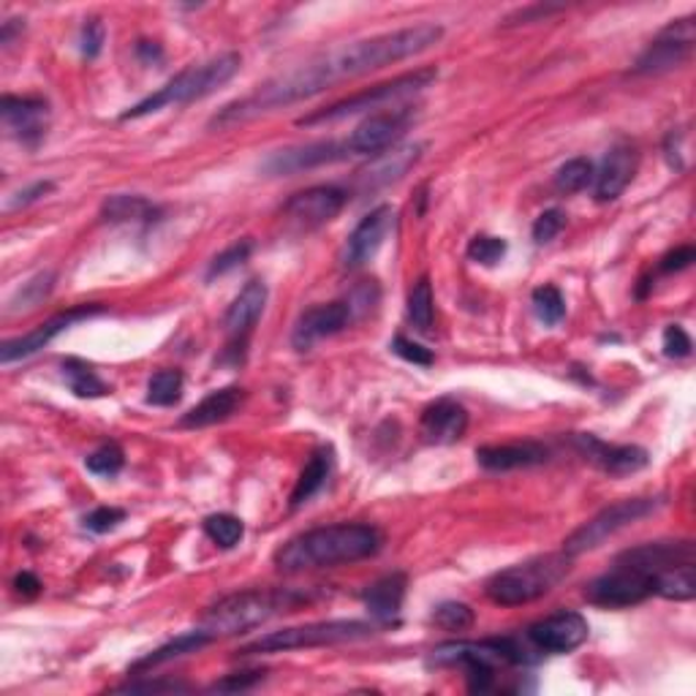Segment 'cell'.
I'll return each instance as SVG.
<instances>
[{
  "instance_id": "1",
  "label": "cell",
  "mask_w": 696,
  "mask_h": 696,
  "mask_svg": "<svg viewBox=\"0 0 696 696\" xmlns=\"http://www.w3.org/2000/svg\"><path fill=\"white\" fill-rule=\"evenodd\" d=\"M441 39H444V28L435 25V22H420V25L400 28V31L379 33V36L344 44L311 61L307 66H300L294 72L281 74V77L259 85L251 96L226 104L210 120V129H229V126L246 123V120L259 118V115L272 112V109L305 101V98L318 96L327 87L346 83V79L362 77V74L379 72V68L392 66V63L422 55V52L438 44Z\"/></svg>"
},
{
  "instance_id": "2",
  "label": "cell",
  "mask_w": 696,
  "mask_h": 696,
  "mask_svg": "<svg viewBox=\"0 0 696 696\" xmlns=\"http://www.w3.org/2000/svg\"><path fill=\"white\" fill-rule=\"evenodd\" d=\"M381 544H384V536H381L379 528L365 525V522L322 525L289 539L275 553V566L281 572L297 574L311 572V568L357 564V561L379 553Z\"/></svg>"
},
{
  "instance_id": "3",
  "label": "cell",
  "mask_w": 696,
  "mask_h": 696,
  "mask_svg": "<svg viewBox=\"0 0 696 696\" xmlns=\"http://www.w3.org/2000/svg\"><path fill=\"white\" fill-rule=\"evenodd\" d=\"M536 648L525 637H487L479 642H446L431 655V664L460 666L471 692H490L498 666H520L539 661Z\"/></svg>"
},
{
  "instance_id": "4",
  "label": "cell",
  "mask_w": 696,
  "mask_h": 696,
  "mask_svg": "<svg viewBox=\"0 0 696 696\" xmlns=\"http://www.w3.org/2000/svg\"><path fill=\"white\" fill-rule=\"evenodd\" d=\"M311 596L305 590L294 588H251L231 594L220 599L218 605L207 609L202 629L216 640V637H235L246 631L259 629L275 615L289 612V609L305 605Z\"/></svg>"
},
{
  "instance_id": "5",
  "label": "cell",
  "mask_w": 696,
  "mask_h": 696,
  "mask_svg": "<svg viewBox=\"0 0 696 696\" xmlns=\"http://www.w3.org/2000/svg\"><path fill=\"white\" fill-rule=\"evenodd\" d=\"M242 57L237 52H224V55L213 57V61L199 63V66H188L172 77L161 90H155L153 96L142 98L139 104H133L129 112L120 115V120H139L148 118V115L161 112L164 107H177V104H191L199 101V98L213 96V93L220 90L226 83L235 79V74L240 72Z\"/></svg>"
},
{
  "instance_id": "6",
  "label": "cell",
  "mask_w": 696,
  "mask_h": 696,
  "mask_svg": "<svg viewBox=\"0 0 696 696\" xmlns=\"http://www.w3.org/2000/svg\"><path fill=\"white\" fill-rule=\"evenodd\" d=\"M572 555L566 553H550L525 561V564L503 568L487 583V599L501 607L531 605V601L553 594L564 583L572 574Z\"/></svg>"
},
{
  "instance_id": "7",
  "label": "cell",
  "mask_w": 696,
  "mask_h": 696,
  "mask_svg": "<svg viewBox=\"0 0 696 696\" xmlns=\"http://www.w3.org/2000/svg\"><path fill=\"white\" fill-rule=\"evenodd\" d=\"M379 626L368 623V620H318V623L292 626V629L270 631V634L259 637V640L242 645L240 655H267V653H289V651H305V648H327V645H344V642L368 640L376 634Z\"/></svg>"
},
{
  "instance_id": "8",
  "label": "cell",
  "mask_w": 696,
  "mask_h": 696,
  "mask_svg": "<svg viewBox=\"0 0 696 696\" xmlns=\"http://www.w3.org/2000/svg\"><path fill=\"white\" fill-rule=\"evenodd\" d=\"M435 79H438V68H416V72L400 74V77L390 79V83H381V85L368 87V90H362V93H354V96L333 104V107L316 109V112L300 118L297 123L307 126V129H311V126H322V123H338V120L348 118V115L368 112V109L384 107V104L398 101V98L416 96V93H422L425 87H431Z\"/></svg>"
},
{
  "instance_id": "9",
  "label": "cell",
  "mask_w": 696,
  "mask_h": 696,
  "mask_svg": "<svg viewBox=\"0 0 696 696\" xmlns=\"http://www.w3.org/2000/svg\"><path fill=\"white\" fill-rule=\"evenodd\" d=\"M661 498H626V501L612 503V507L601 509L596 518H590L588 522L577 528L572 536L564 542V553L577 558V555L594 553L601 544L609 542L612 536H618L620 531H626L634 522L651 518L653 512H659Z\"/></svg>"
},
{
  "instance_id": "10",
  "label": "cell",
  "mask_w": 696,
  "mask_h": 696,
  "mask_svg": "<svg viewBox=\"0 0 696 696\" xmlns=\"http://www.w3.org/2000/svg\"><path fill=\"white\" fill-rule=\"evenodd\" d=\"M653 574L645 568L626 564L615 558V566L609 572L596 577L585 588V599L596 607L607 609H626L637 607L653 596Z\"/></svg>"
},
{
  "instance_id": "11",
  "label": "cell",
  "mask_w": 696,
  "mask_h": 696,
  "mask_svg": "<svg viewBox=\"0 0 696 696\" xmlns=\"http://www.w3.org/2000/svg\"><path fill=\"white\" fill-rule=\"evenodd\" d=\"M696 42V25L694 17H686V20H675L648 44V50L637 57L634 63V74H642V77H651V74H666L672 68L683 66V63L692 57Z\"/></svg>"
},
{
  "instance_id": "12",
  "label": "cell",
  "mask_w": 696,
  "mask_h": 696,
  "mask_svg": "<svg viewBox=\"0 0 696 696\" xmlns=\"http://www.w3.org/2000/svg\"><path fill=\"white\" fill-rule=\"evenodd\" d=\"M414 118L416 107L384 109V112L370 115V118L362 120V123L351 131V137L344 142L348 155H381L384 150L394 148V142L409 131Z\"/></svg>"
},
{
  "instance_id": "13",
  "label": "cell",
  "mask_w": 696,
  "mask_h": 696,
  "mask_svg": "<svg viewBox=\"0 0 696 696\" xmlns=\"http://www.w3.org/2000/svg\"><path fill=\"white\" fill-rule=\"evenodd\" d=\"M98 313H104L101 305H77V307H68V311L57 313V316L46 318L44 324L33 327L28 335H20V338L6 340L3 348H0V362L11 365V362H17V359L33 357V354L42 351L44 346H50L52 340L57 338V335L66 333L68 327L85 322V318L98 316Z\"/></svg>"
},
{
  "instance_id": "14",
  "label": "cell",
  "mask_w": 696,
  "mask_h": 696,
  "mask_svg": "<svg viewBox=\"0 0 696 696\" xmlns=\"http://www.w3.org/2000/svg\"><path fill=\"white\" fill-rule=\"evenodd\" d=\"M572 444L585 460L594 463L596 468H601L609 477H629V474L642 471L651 463V457H648V452L642 446L605 444V441L590 433H577L572 438Z\"/></svg>"
},
{
  "instance_id": "15",
  "label": "cell",
  "mask_w": 696,
  "mask_h": 696,
  "mask_svg": "<svg viewBox=\"0 0 696 696\" xmlns=\"http://www.w3.org/2000/svg\"><path fill=\"white\" fill-rule=\"evenodd\" d=\"M588 620L579 612H574V609L547 615V618L539 620L525 631V637L539 653H572L588 640Z\"/></svg>"
},
{
  "instance_id": "16",
  "label": "cell",
  "mask_w": 696,
  "mask_h": 696,
  "mask_svg": "<svg viewBox=\"0 0 696 696\" xmlns=\"http://www.w3.org/2000/svg\"><path fill=\"white\" fill-rule=\"evenodd\" d=\"M0 118L11 137L20 139L25 148H36L50 126V104L39 96H3Z\"/></svg>"
},
{
  "instance_id": "17",
  "label": "cell",
  "mask_w": 696,
  "mask_h": 696,
  "mask_svg": "<svg viewBox=\"0 0 696 696\" xmlns=\"http://www.w3.org/2000/svg\"><path fill=\"white\" fill-rule=\"evenodd\" d=\"M351 322L354 307L348 300L307 307L303 316L297 318V324H294L292 346L297 348V351H307V348H313V344H318V340L344 333Z\"/></svg>"
},
{
  "instance_id": "18",
  "label": "cell",
  "mask_w": 696,
  "mask_h": 696,
  "mask_svg": "<svg viewBox=\"0 0 696 696\" xmlns=\"http://www.w3.org/2000/svg\"><path fill=\"white\" fill-rule=\"evenodd\" d=\"M394 224V210L390 205H381L376 210H370L368 216L357 224V229L348 235L346 248H344V267L346 270H357L365 267L370 259L379 253V248L384 246L387 235L392 231Z\"/></svg>"
},
{
  "instance_id": "19",
  "label": "cell",
  "mask_w": 696,
  "mask_h": 696,
  "mask_svg": "<svg viewBox=\"0 0 696 696\" xmlns=\"http://www.w3.org/2000/svg\"><path fill=\"white\" fill-rule=\"evenodd\" d=\"M344 159H348L344 142H311L272 153L264 161V172L272 174V177H283V174H300L318 170V166L338 164Z\"/></svg>"
},
{
  "instance_id": "20",
  "label": "cell",
  "mask_w": 696,
  "mask_h": 696,
  "mask_svg": "<svg viewBox=\"0 0 696 696\" xmlns=\"http://www.w3.org/2000/svg\"><path fill=\"white\" fill-rule=\"evenodd\" d=\"M348 194L338 185H313V188L300 191L283 205V213L303 226L329 224L346 207Z\"/></svg>"
},
{
  "instance_id": "21",
  "label": "cell",
  "mask_w": 696,
  "mask_h": 696,
  "mask_svg": "<svg viewBox=\"0 0 696 696\" xmlns=\"http://www.w3.org/2000/svg\"><path fill=\"white\" fill-rule=\"evenodd\" d=\"M422 150H425V144L416 142L403 144V148H390L387 153L376 155V159L357 174V188L362 191V194H368V191H379L398 183L403 174L414 170L416 161L422 159Z\"/></svg>"
},
{
  "instance_id": "22",
  "label": "cell",
  "mask_w": 696,
  "mask_h": 696,
  "mask_svg": "<svg viewBox=\"0 0 696 696\" xmlns=\"http://www.w3.org/2000/svg\"><path fill=\"white\" fill-rule=\"evenodd\" d=\"M468 431V411L466 405L457 403L455 398H441L422 411L420 435L427 444L446 446L457 444Z\"/></svg>"
},
{
  "instance_id": "23",
  "label": "cell",
  "mask_w": 696,
  "mask_h": 696,
  "mask_svg": "<svg viewBox=\"0 0 696 696\" xmlns=\"http://www.w3.org/2000/svg\"><path fill=\"white\" fill-rule=\"evenodd\" d=\"M477 460L481 468L496 474L520 471V468L542 466L550 460V449L539 441H514V444H490L479 446Z\"/></svg>"
},
{
  "instance_id": "24",
  "label": "cell",
  "mask_w": 696,
  "mask_h": 696,
  "mask_svg": "<svg viewBox=\"0 0 696 696\" xmlns=\"http://www.w3.org/2000/svg\"><path fill=\"white\" fill-rule=\"evenodd\" d=\"M637 164H640V155L631 144H618L607 153L605 164L596 172V199L599 202H615L629 183L634 180Z\"/></svg>"
},
{
  "instance_id": "25",
  "label": "cell",
  "mask_w": 696,
  "mask_h": 696,
  "mask_svg": "<svg viewBox=\"0 0 696 696\" xmlns=\"http://www.w3.org/2000/svg\"><path fill=\"white\" fill-rule=\"evenodd\" d=\"M267 305V286L261 281H248L242 286V292L231 300L229 311L224 316V329L231 340H240L246 344V338L251 335V329L257 327V322L264 313Z\"/></svg>"
},
{
  "instance_id": "26",
  "label": "cell",
  "mask_w": 696,
  "mask_h": 696,
  "mask_svg": "<svg viewBox=\"0 0 696 696\" xmlns=\"http://www.w3.org/2000/svg\"><path fill=\"white\" fill-rule=\"evenodd\" d=\"M618 561H626V564L645 568V572H651L655 577V574L664 572V568L694 564V542L640 544V547H631V550H626V553H620Z\"/></svg>"
},
{
  "instance_id": "27",
  "label": "cell",
  "mask_w": 696,
  "mask_h": 696,
  "mask_svg": "<svg viewBox=\"0 0 696 696\" xmlns=\"http://www.w3.org/2000/svg\"><path fill=\"white\" fill-rule=\"evenodd\" d=\"M405 588H409L405 574L394 572V574H387V577L376 579V583L365 590L362 601H365V607H368L370 618H373L376 626H390L400 618Z\"/></svg>"
},
{
  "instance_id": "28",
  "label": "cell",
  "mask_w": 696,
  "mask_h": 696,
  "mask_svg": "<svg viewBox=\"0 0 696 696\" xmlns=\"http://www.w3.org/2000/svg\"><path fill=\"white\" fill-rule=\"evenodd\" d=\"M246 403V390L240 387H224L207 394L202 403H196L188 414H183L180 425L183 427H210L218 422H226L229 416H235V411Z\"/></svg>"
},
{
  "instance_id": "29",
  "label": "cell",
  "mask_w": 696,
  "mask_h": 696,
  "mask_svg": "<svg viewBox=\"0 0 696 696\" xmlns=\"http://www.w3.org/2000/svg\"><path fill=\"white\" fill-rule=\"evenodd\" d=\"M210 642H213V637L199 626V629L188 631V634L174 637L172 642L161 645L159 651H153L150 655H144V659H139L137 664L131 666V672H148V670H153V666L170 664V661H174V659H183V655L202 651V648L210 645Z\"/></svg>"
},
{
  "instance_id": "30",
  "label": "cell",
  "mask_w": 696,
  "mask_h": 696,
  "mask_svg": "<svg viewBox=\"0 0 696 696\" xmlns=\"http://www.w3.org/2000/svg\"><path fill=\"white\" fill-rule=\"evenodd\" d=\"M333 463L335 460H333V449H329V446H322V449L313 452L311 460H307V466L303 468V474H300L297 487H294V492H292V509L303 507V503L311 501V498L316 496L324 485H327L329 474H333Z\"/></svg>"
},
{
  "instance_id": "31",
  "label": "cell",
  "mask_w": 696,
  "mask_h": 696,
  "mask_svg": "<svg viewBox=\"0 0 696 696\" xmlns=\"http://www.w3.org/2000/svg\"><path fill=\"white\" fill-rule=\"evenodd\" d=\"M101 216L109 224H153L159 218V207L144 199V196L118 194L104 202Z\"/></svg>"
},
{
  "instance_id": "32",
  "label": "cell",
  "mask_w": 696,
  "mask_h": 696,
  "mask_svg": "<svg viewBox=\"0 0 696 696\" xmlns=\"http://www.w3.org/2000/svg\"><path fill=\"white\" fill-rule=\"evenodd\" d=\"M653 596H661V599L670 601H692L696 596V566L681 564L655 574Z\"/></svg>"
},
{
  "instance_id": "33",
  "label": "cell",
  "mask_w": 696,
  "mask_h": 696,
  "mask_svg": "<svg viewBox=\"0 0 696 696\" xmlns=\"http://www.w3.org/2000/svg\"><path fill=\"white\" fill-rule=\"evenodd\" d=\"M63 379L68 381V390L77 398H104V394H109V387L98 379L96 370L83 359H66L63 362Z\"/></svg>"
},
{
  "instance_id": "34",
  "label": "cell",
  "mask_w": 696,
  "mask_h": 696,
  "mask_svg": "<svg viewBox=\"0 0 696 696\" xmlns=\"http://www.w3.org/2000/svg\"><path fill=\"white\" fill-rule=\"evenodd\" d=\"M55 289V272H39V275H33L31 281L22 283L20 289L14 292V297L9 300V307L6 311L9 313H25V311H33L36 305H42L46 297H50V292Z\"/></svg>"
},
{
  "instance_id": "35",
  "label": "cell",
  "mask_w": 696,
  "mask_h": 696,
  "mask_svg": "<svg viewBox=\"0 0 696 696\" xmlns=\"http://www.w3.org/2000/svg\"><path fill=\"white\" fill-rule=\"evenodd\" d=\"M183 387L185 379L180 370H159L153 379L148 381V403L150 405H161V409H170V405L180 403L183 398Z\"/></svg>"
},
{
  "instance_id": "36",
  "label": "cell",
  "mask_w": 696,
  "mask_h": 696,
  "mask_svg": "<svg viewBox=\"0 0 696 696\" xmlns=\"http://www.w3.org/2000/svg\"><path fill=\"white\" fill-rule=\"evenodd\" d=\"M409 318L414 322L416 329L431 333L435 322V305H433V286L431 278H420L409 294Z\"/></svg>"
},
{
  "instance_id": "37",
  "label": "cell",
  "mask_w": 696,
  "mask_h": 696,
  "mask_svg": "<svg viewBox=\"0 0 696 696\" xmlns=\"http://www.w3.org/2000/svg\"><path fill=\"white\" fill-rule=\"evenodd\" d=\"M594 177H596L594 161L572 159V161H566L558 172H555V188H558L561 194L572 196L588 188V185L594 183Z\"/></svg>"
},
{
  "instance_id": "38",
  "label": "cell",
  "mask_w": 696,
  "mask_h": 696,
  "mask_svg": "<svg viewBox=\"0 0 696 696\" xmlns=\"http://www.w3.org/2000/svg\"><path fill=\"white\" fill-rule=\"evenodd\" d=\"M205 533L218 544V547L231 550L240 544L242 533H246V525H242V520L235 518V514L220 512V514H210V518L205 520Z\"/></svg>"
},
{
  "instance_id": "39",
  "label": "cell",
  "mask_w": 696,
  "mask_h": 696,
  "mask_svg": "<svg viewBox=\"0 0 696 696\" xmlns=\"http://www.w3.org/2000/svg\"><path fill=\"white\" fill-rule=\"evenodd\" d=\"M474 620H477V615H474L471 607L463 605V601H444V605L435 607L433 612V623L438 626V629L452 631V634L468 631L474 626Z\"/></svg>"
},
{
  "instance_id": "40",
  "label": "cell",
  "mask_w": 696,
  "mask_h": 696,
  "mask_svg": "<svg viewBox=\"0 0 696 696\" xmlns=\"http://www.w3.org/2000/svg\"><path fill=\"white\" fill-rule=\"evenodd\" d=\"M533 311H536V316L542 318L547 327H555V324L564 322L566 316V300L564 294H561V289L555 286H539L536 292H533Z\"/></svg>"
},
{
  "instance_id": "41",
  "label": "cell",
  "mask_w": 696,
  "mask_h": 696,
  "mask_svg": "<svg viewBox=\"0 0 696 696\" xmlns=\"http://www.w3.org/2000/svg\"><path fill=\"white\" fill-rule=\"evenodd\" d=\"M123 466H126V455L118 444H104V446H98L93 455L85 457V468L90 474H96V477L112 479L123 471Z\"/></svg>"
},
{
  "instance_id": "42",
  "label": "cell",
  "mask_w": 696,
  "mask_h": 696,
  "mask_svg": "<svg viewBox=\"0 0 696 696\" xmlns=\"http://www.w3.org/2000/svg\"><path fill=\"white\" fill-rule=\"evenodd\" d=\"M509 246L503 237H492V235H477L471 242H468V259L477 261L481 267H496L498 261L507 257Z\"/></svg>"
},
{
  "instance_id": "43",
  "label": "cell",
  "mask_w": 696,
  "mask_h": 696,
  "mask_svg": "<svg viewBox=\"0 0 696 696\" xmlns=\"http://www.w3.org/2000/svg\"><path fill=\"white\" fill-rule=\"evenodd\" d=\"M251 253H253L251 240L235 242V246L226 248L224 253H218V257L210 261V267H207V281H213V278H220V275H226V272L237 270L240 264H246Z\"/></svg>"
},
{
  "instance_id": "44",
  "label": "cell",
  "mask_w": 696,
  "mask_h": 696,
  "mask_svg": "<svg viewBox=\"0 0 696 696\" xmlns=\"http://www.w3.org/2000/svg\"><path fill=\"white\" fill-rule=\"evenodd\" d=\"M104 39H107V28L98 17H90V20L83 25V33H79V50H83V57L87 61H96L104 50Z\"/></svg>"
},
{
  "instance_id": "45",
  "label": "cell",
  "mask_w": 696,
  "mask_h": 696,
  "mask_svg": "<svg viewBox=\"0 0 696 696\" xmlns=\"http://www.w3.org/2000/svg\"><path fill=\"white\" fill-rule=\"evenodd\" d=\"M392 351L398 354L400 359H405V362L420 365V368H431V365L435 362L431 348H425L422 344H414V340H409L405 335H398V338L392 340Z\"/></svg>"
},
{
  "instance_id": "46",
  "label": "cell",
  "mask_w": 696,
  "mask_h": 696,
  "mask_svg": "<svg viewBox=\"0 0 696 696\" xmlns=\"http://www.w3.org/2000/svg\"><path fill=\"white\" fill-rule=\"evenodd\" d=\"M120 522H126L123 509H118V507H98V509H93V512L85 518V528L90 533H109V531H115V528H118Z\"/></svg>"
},
{
  "instance_id": "47",
  "label": "cell",
  "mask_w": 696,
  "mask_h": 696,
  "mask_svg": "<svg viewBox=\"0 0 696 696\" xmlns=\"http://www.w3.org/2000/svg\"><path fill=\"white\" fill-rule=\"evenodd\" d=\"M564 224H566V216L558 210V207H553V210H544L542 216L536 218V224H533V240H536L539 246L555 240V237L561 235V229H564Z\"/></svg>"
},
{
  "instance_id": "48",
  "label": "cell",
  "mask_w": 696,
  "mask_h": 696,
  "mask_svg": "<svg viewBox=\"0 0 696 696\" xmlns=\"http://www.w3.org/2000/svg\"><path fill=\"white\" fill-rule=\"evenodd\" d=\"M661 346H664V354L672 359H686L692 357V338H688L686 329L681 327V324H670V327L664 329V340H661Z\"/></svg>"
},
{
  "instance_id": "49",
  "label": "cell",
  "mask_w": 696,
  "mask_h": 696,
  "mask_svg": "<svg viewBox=\"0 0 696 696\" xmlns=\"http://www.w3.org/2000/svg\"><path fill=\"white\" fill-rule=\"evenodd\" d=\"M52 191H55V183H52V180H39V183L17 191V194L6 202V207H9V210H20V207H28V205H33V202L44 199V196L52 194Z\"/></svg>"
},
{
  "instance_id": "50",
  "label": "cell",
  "mask_w": 696,
  "mask_h": 696,
  "mask_svg": "<svg viewBox=\"0 0 696 696\" xmlns=\"http://www.w3.org/2000/svg\"><path fill=\"white\" fill-rule=\"evenodd\" d=\"M264 681V672L251 670V672H235V675H226L224 681L213 683V692H248L257 683Z\"/></svg>"
},
{
  "instance_id": "51",
  "label": "cell",
  "mask_w": 696,
  "mask_h": 696,
  "mask_svg": "<svg viewBox=\"0 0 696 696\" xmlns=\"http://www.w3.org/2000/svg\"><path fill=\"white\" fill-rule=\"evenodd\" d=\"M564 6H555V3H536V6H528V9L514 11L512 17H507L503 25H528V22H539V20H547L550 14H558Z\"/></svg>"
},
{
  "instance_id": "52",
  "label": "cell",
  "mask_w": 696,
  "mask_h": 696,
  "mask_svg": "<svg viewBox=\"0 0 696 696\" xmlns=\"http://www.w3.org/2000/svg\"><path fill=\"white\" fill-rule=\"evenodd\" d=\"M115 692L120 694H164V692H188L185 683H174V681H155V683H126V686H118Z\"/></svg>"
},
{
  "instance_id": "53",
  "label": "cell",
  "mask_w": 696,
  "mask_h": 696,
  "mask_svg": "<svg viewBox=\"0 0 696 696\" xmlns=\"http://www.w3.org/2000/svg\"><path fill=\"white\" fill-rule=\"evenodd\" d=\"M696 261V251L692 246H681L661 259V272H683Z\"/></svg>"
},
{
  "instance_id": "54",
  "label": "cell",
  "mask_w": 696,
  "mask_h": 696,
  "mask_svg": "<svg viewBox=\"0 0 696 696\" xmlns=\"http://www.w3.org/2000/svg\"><path fill=\"white\" fill-rule=\"evenodd\" d=\"M14 590L20 596H36L39 590H42V583H39L36 574L31 572H22L14 577Z\"/></svg>"
},
{
  "instance_id": "55",
  "label": "cell",
  "mask_w": 696,
  "mask_h": 696,
  "mask_svg": "<svg viewBox=\"0 0 696 696\" xmlns=\"http://www.w3.org/2000/svg\"><path fill=\"white\" fill-rule=\"evenodd\" d=\"M22 31H25V20H6L3 28H0V44L11 46L17 33H22Z\"/></svg>"
},
{
  "instance_id": "56",
  "label": "cell",
  "mask_w": 696,
  "mask_h": 696,
  "mask_svg": "<svg viewBox=\"0 0 696 696\" xmlns=\"http://www.w3.org/2000/svg\"><path fill=\"white\" fill-rule=\"evenodd\" d=\"M137 55L142 57V61H161V50H159V44H153V42H139L137 44Z\"/></svg>"
}]
</instances>
